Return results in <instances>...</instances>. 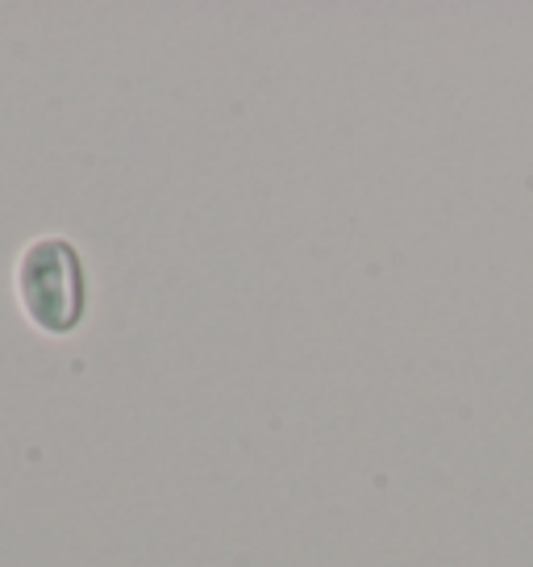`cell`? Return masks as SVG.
Returning a JSON list of instances; mask_svg holds the SVG:
<instances>
[{"mask_svg": "<svg viewBox=\"0 0 533 567\" xmlns=\"http://www.w3.org/2000/svg\"><path fill=\"white\" fill-rule=\"evenodd\" d=\"M18 284L21 301L42 330L67 334L80 326L84 305H88V284H84V264L72 243H63V238L34 243L21 259Z\"/></svg>", "mask_w": 533, "mask_h": 567, "instance_id": "6da1fadb", "label": "cell"}]
</instances>
